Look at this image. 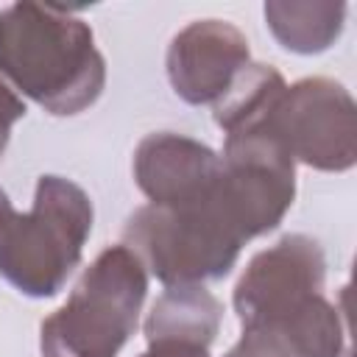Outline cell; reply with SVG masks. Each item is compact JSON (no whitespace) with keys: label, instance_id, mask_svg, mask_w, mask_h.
Masks as SVG:
<instances>
[{"label":"cell","instance_id":"obj_3","mask_svg":"<svg viewBox=\"0 0 357 357\" xmlns=\"http://www.w3.org/2000/svg\"><path fill=\"white\" fill-rule=\"evenodd\" d=\"M92 220V201L75 181L42 176L33 206L0 234V276L28 298L56 296L81 262Z\"/></svg>","mask_w":357,"mask_h":357},{"label":"cell","instance_id":"obj_6","mask_svg":"<svg viewBox=\"0 0 357 357\" xmlns=\"http://www.w3.org/2000/svg\"><path fill=\"white\" fill-rule=\"evenodd\" d=\"M326 259L318 240L284 234L271 248L251 257L234 284V312L240 326H276L324 293Z\"/></svg>","mask_w":357,"mask_h":357},{"label":"cell","instance_id":"obj_2","mask_svg":"<svg viewBox=\"0 0 357 357\" xmlns=\"http://www.w3.org/2000/svg\"><path fill=\"white\" fill-rule=\"evenodd\" d=\"M248 240L251 234L220 173L215 184L192 201L139 206L123 229V245L134 251L145 271L165 287L223 279Z\"/></svg>","mask_w":357,"mask_h":357},{"label":"cell","instance_id":"obj_14","mask_svg":"<svg viewBox=\"0 0 357 357\" xmlns=\"http://www.w3.org/2000/svg\"><path fill=\"white\" fill-rule=\"evenodd\" d=\"M139 357H209V349L190 343H151Z\"/></svg>","mask_w":357,"mask_h":357},{"label":"cell","instance_id":"obj_13","mask_svg":"<svg viewBox=\"0 0 357 357\" xmlns=\"http://www.w3.org/2000/svg\"><path fill=\"white\" fill-rule=\"evenodd\" d=\"M22 117H25V100L0 78V156L6 153V145L11 139V128Z\"/></svg>","mask_w":357,"mask_h":357},{"label":"cell","instance_id":"obj_7","mask_svg":"<svg viewBox=\"0 0 357 357\" xmlns=\"http://www.w3.org/2000/svg\"><path fill=\"white\" fill-rule=\"evenodd\" d=\"M251 61L248 39L226 20H195L167 45V81L190 106H215Z\"/></svg>","mask_w":357,"mask_h":357},{"label":"cell","instance_id":"obj_4","mask_svg":"<svg viewBox=\"0 0 357 357\" xmlns=\"http://www.w3.org/2000/svg\"><path fill=\"white\" fill-rule=\"evenodd\" d=\"M148 271L123 243L103 248L70 298L42 321V357H117L134 335Z\"/></svg>","mask_w":357,"mask_h":357},{"label":"cell","instance_id":"obj_10","mask_svg":"<svg viewBox=\"0 0 357 357\" xmlns=\"http://www.w3.org/2000/svg\"><path fill=\"white\" fill-rule=\"evenodd\" d=\"M262 11L273 39L301 56L329 50L346 22V3L332 0H271Z\"/></svg>","mask_w":357,"mask_h":357},{"label":"cell","instance_id":"obj_5","mask_svg":"<svg viewBox=\"0 0 357 357\" xmlns=\"http://www.w3.org/2000/svg\"><path fill=\"white\" fill-rule=\"evenodd\" d=\"M271 131L293 162L324 173H343L357 162V106L349 89L312 75L284 86L271 112Z\"/></svg>","mask_w":357,"mask_h":357},{"label":"cell","instance_id":"obj_1","mask_svg":"<svg viewBox=\"0 0 357 357\" xmlns=\"http://www.w3.org/2000/svg\"><path fill=\"white\" fill-rule=\"evenodd\" d=\"M0 78L47 114L86 112L106 86V61L89 22L53 3L0 8Z\"/></svg>","mask_w":357,"mask_h":357},{"label":"cell","instance_id":"obj_11","mask_svg":"<svg viewBox=\"0 0 357 357\" xmlns=\"http://www.w3.org/2000/svg\"><path fill=\"white\" fill-rule=\"evenodd\" d=\"M284 78L276 67L271 64H259V61H248L237 78L231 81V86L223 92V98L212 106V117L215 123L223 128V134H234L243 128H254L262 126L276 100L284 92Z\"/></svg>","mask_w":357,"mask_h":357},{"label":"cell","instance_id":"obj_9","mask_svg":"<svg viewBox=\"0 0 357 357\" xmlns=\"http://www.w3.org/2000/svg\"><path fill=\"white\" fill-rule=\"evenodd\" d=\"M223 304L204 284L167 287L145 318V340L151 343H190L209 349L220 332Z\"/></svg>","mask_w":357,"mask_h":357},{"label":"cell","instance_id":"obj_12","mask_svg":"<svg viewBox=\"0 0 357 357\" xmlns=\"http://www.w3.org/2000/svg\"><path fill=\"white\" fill-rule=\"evenodd\" d=\"M223 357H293L287 343L265 326H243L240 340Z\"/></svg>","mask_w":357,"mask_h":357},{"label":"cell","instance_id":"obj_8","mask_svg":"<svg viewBox=\"0 0 357 357\" xmlns=\"http://www.w3.org/2000/svg\"><path fill=\"white\" fill-rule=\"evenodd\" d=\"M218 173L220 153L184 134H148L134 151V181L156 206L198 198L215 184Z\"/></svg>","mask_w":357,"mask_h":357},{"label":"cell","instance_id":"obj_15","mask_svg":"<svg viewBox=\"0 0 357 357\" xmlns=\"http://www.w3.org/2000/svg\"><path fill=\"white\" fill-rule=\"evenodd\" d=\"M17 215V209L11 206V201H8V195H6V190L0 187V234H3V229L11 223V218Z\"/></svg>","mask_w":357,"mask_h":357}]
</instances>
